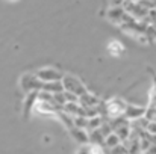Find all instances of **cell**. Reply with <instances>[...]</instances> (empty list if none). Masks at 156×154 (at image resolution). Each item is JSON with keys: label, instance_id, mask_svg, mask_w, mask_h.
<instances>
[{"label": "cell", "instance_id": "cell-1", "mask_svg": "<svg viewBox=\"0 0 156 154\" xmlns=\"http://www.w3.org/2000/svg\"><path fill=\"white\" fill-rule=\"evenodd\" d=\"M105 107V113L108 115V118L111 119H115V118H121L124 116V112H126V107H127V103L118 97H114V98H109L108 101L103 104Z\"/></svg>", "mask_w": 156, "mask_h": 154}, {"label": "cell", "instance_id": "cell-2", "mask_svg": "<svg viewBox=\"0 0 156 154\" xmlns=\"http://www.w3.org/2000/svg\"><path fill=\"white\" fill-rule=\"evenodd\" d=\"M43 85H44V82L40 80L37 74L27 73V74H23V76L20 77V88H21L26 94L41 91V89H43Z\"/></svg>", "mask_w": 156, "mask_h": 154}, {"label": "cell", "instance_id": "cell-3", "mask_svg": "<svg viewBox=\"0 0 156 154\" xmlns=\"http://www.w3.org/2000/svg\"><path fill=\"white\" fill-rule=\"evenodd\" d=\"M62 83H64L65 91L74 92L77 97H80V95H83V94L87 92L85 85H83L77 77H74V76H71V74H65V76H64V79H62Z\"/></svg>", "mask_w": 156, "mask_h": 154}, {"label": "cell", "instance_id": "cell-4", "mask_svg": "<svg viewBox=\"0 0 156 154\" xmlns=\"http://www.w3.org/2000/svg\"><path fill=\"white\" fill-rule=\"evenodd\" d=\"M40 80H43L44 83L46 82H56V80H62L65 74H62L59 70L56 68H52V67H44V68H40L37 73Z\"/></svg>", "mask_w": 156, "mask_h": 154}, {"label": "cell", "instance_id": "cell-5", "mask_svg": "<svg viewBox=\"0 0 156 154\" xmlns=\"http://www.w3.org/2000/svg\"><path fill=\"white\" fill-rule=\"evenodd\" d=\"M146 107H141V106H135V104H129L127 103V107H126V112H124V118L129 119L130 122L132 121H136V119H141L146 116Z\"/></svg>", "mask_w": 156, "mask_h": 154}, {"label": "cell", "instance_id": "cell-6", "mask_svg": "<svg viewBox=\"0 0 156 154\" xmlns=\"http://www.w3.org/2000/svg\"><path fill=\"white\" fill-rule=\"evenodd\" d=\"M68 133L71 135V138L77 142V144H80V145H88L90 144V132L88 130H85V128H79V127H71V128H68Z\"/></svg>", "mask_w": 156, "mask_h": 154}, {"label": "cell", "instance_id": "cell-7", "mask_svg": "<svg viewBox=\"0 0 156 154\" xmlns=\"http://www.w3.org/2000/svg\"><path fill=\"white\" fill-rule=\"evenodd\" d=\"M126 15V9L124 6H111L106 12V18L115 24H121L123 18Z\"/></svg>", "mask_w": 156, "mask_h": 154}, {"label": "cell", "instance_id": "cell-8", "mask_svg": "<svg viewBox=\"0 0 156 154\" xmlns=\"http://www.w3.org/2000/svg\"><path fill=\"white\" fill-rule=\"evenodd\" d=\"M79 103L87 109V107H99L100 106V98L97 97V95H94V94H91V92H85L83 95H80L79 97Z\"/></svg>", "mask_w": 156, "mask_h": 154}, {"label": "cell", "instance_id": "cell-9", "mask_svg": "<svg viewBox=\"0 0 156 154\" xmlns=\"http://www.w3.org/2000/svg\"><path fill=\"white\" fill-rule=\"evenodd\" d=\"M37 100H38V92H29L27 94V97L24 100V104H23V115H24V118L29 116V113L34 110V106H35Z\"/></svg>", "mask_w": 156, "mask_h": 154}, {"label": "cell", "instance_id": "cell-10", "mask_svg": "<svg viewBox=\"0 0 156 154\" xmlns=\"http://www.w3.org/2000/svg\"><path fill=\"white\" fill-rule=\"evenodd\" d=\"M43 89H44V91H49V92H52V94H58V92L65 91L62 80H56V82H46V83L43 85Z\"/></svg>", "mask_w": 156, "mask_h": 154}, {"label": "cell", "instance_id": "cell-11", "mask_svg": "<svg viewBox=\"0 0 156 154\" xmlns=\"http://www.w3.org/2000/svg\"><path fill=\"white\" fill-rule=\"evenodd\" d=\"M120 144H121V139H120V136H118L115 132L109 133V135L105 138V147H106L108 150H111V148H114V147H117V145H120Z\"/></svg>", "mask_w": 156, "mask_h": 154}, {"label": "cell", "instance_id": "cell-12", "mask_svg": "<svg viewBox=\"0 0 156 154\" xmlns=\"http://www.w3.org/2000/svg\"><path fill=\"white\" fill-rule=\"evenodd\" d=\"M105 138L106 136L102 133L100 128L90 132V144H99V145H103L105 147Z\"/></svg>", "mask_w": 156, "mask_h": 154}, {"label": "cell", "instance_id": "cell-13", "mask_svg": "<svg viewBox=\"0 0 156 154\" xmlns=\"http://www.w3.org/2000/svg\"><path fill=\"white\" fill-rule=\"evenodd\" d=\"M108 51H109L112 56H120V54L124 51V46H123L120 41L112 39V41L108 44Z\"/></svg>", "mask_w": 156, "mask_h": 154}, {"label": "cell", "instance_id": "cell-14", "mask_svg": "<svg viewBox=\"0 0 156 154\" xmlns=\"http://www.w3.org/2000/svg\"><path fill=\"white\" fill-rule=\"evenodd\" d=\"M102 124H103V118L100 116V115H97V116H93V118H88V132H91V130H97V128H100L102 127Z\"/></svg>", "mask_w": 156, "mask_h": 154}, {"label": "cell", "instance_id": "cell-15", "mask_svg": "<svg viewBox=\"0 0 156 154\" xmlns=\"http://www.w3.org/2000/svg\"><path fill=\"white\" fill-rule=\"evenodd\" d=\"M73 124L74 127H79V128H88V116H83V115H76L73 116Z\"/></svg>", "mask_w": 156, "mask_h": 154}, {"label": "cell", "instance_id": "cell-16", "mask_svg": "<svg viewBox=\"0 0 156 154\" xmlns=\"http://www.w3.org/2000/svg\"><path fill=\"white\" fill-rule=\"evenodd\" d=\"M53 100L55 103L59 106V107H64L65 104H67V98H65V94H64V91L62 92H58V94H53Z\"/></svg>", "mask_w": 156, "mask_h": 154}, {"label": "cell", "instance_id": "cell-17", "mask_svg": "<svg viewBox=\"0 0 156 154\" xmlns=\"http://www.w3.org/2000/svg\"><path fill=\"white\" fill-rule=\"evenodd\" d=\"M111 154H129V150H127V147H124V145H117V147H114V148H111L109 150Z\"/></svg>", "mask_w": 156, "mask_h": 154}, {"label": "cell", "instance_id": "cell-18", "mask_svg": "<svg viewBox=\"0 0 156 154\" xmlns=\"http://www.w3.org/2000/svg\"><path fill=\"white\" fill-rule=\"evenodd\" d=\"M90 154H105L103 145H99V144H90Z\"/></svg>", "mask_w": 156, "mask_h": 154}, {"label": "cell", "instance_id": "cell-19", "mask_svg": "<svg viewBox=\"0 0 156 154\" xmlns=\"http://www.w3.org/2000/svg\"><path fill=\"white\" fill-rule=\"evenodd\" d=\"M146 132H147L149 135H156V121H149V122H147Z\"/></svg>", "mask_w": 156, "mask_h": 154}, {"label": "cell", "instance_id": "cell-20", "mask_svg": "<svg viewBox=\"0 0 156 154\" xmlns=\"http://www.w3.org/2000/svg\"><path fill=\"white\" fill-rule=\"evenodd\" d=\"M64 94H65V98H67V101H79V97H77L74 92L64 91Z\"/></svg>", "mask_w": 156, "mask_h": 154}, {"label": "cell", "instance_id": "cell-21", "mask_svg": "<svg viewBox=\"0 0 156 154\" xmlns=\"http://www.w3.org/2000/svg\"><path fill=\"white\" fill-rule=\"evenodd\" d=\"M76 154H90V144L88 145H80V148L77 150Z\"/></svg>", "mask_w": 156, "mask_h": 154}, {"label": "cell", "instance_id": "cell-22", "mask_svg": "<svg viewBox=\"0 0 156 154\" xmlns=\"http://www.w3.org/2000/svg\"><path fill=\"white\" fill-rule=\"evenodd\" d=\"M124 2H126V0H111V5H112V6H123Z\"/></svg>", "mask_w": 156, "mask_h": 154}, {"label": "cell", "instance_id": "cell-23", "mask_svg": "<svg viewBox=\"0 0 156 154\" xmlns=\"http://www.w3.org/2000/svg\"><path fill=\"white\" fill-rule=\"evenodd\" d=\"M132 2H140V0H132Z\"/></svg>", "mask_w": 156, "mask_h": 154}, {"label": "cell", "instance_id": "cell-24", "mask_svg": "<svg viewBox=\"0 0 156 154\" xmlns=\"http://www.w3.org/2000/svg\"><path fill=\"white\" fill-rule=\"evenodd\" d=\"M9 2H17V0H9Z\"/></svg>", "mask_w": 156, "mask_h": 154}, {"label": "cell", "instance_id": "cell-25", "mask_svg": "<svg viewBox=\"0 0 156 154\" xmlns=\"http://www.w3.org/2000/svg\"><path fill=\"white\" fill-rule=\"evenodd\" d=\"M150 2H156V0H150Z\"/></svg>", "mask_w": 156, "mask_h": 154}]
</instances>
